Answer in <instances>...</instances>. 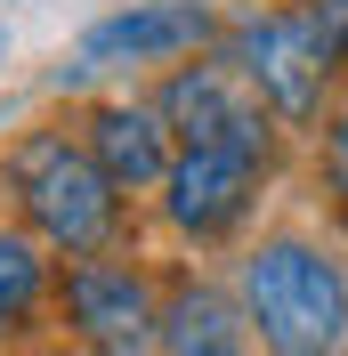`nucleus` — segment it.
Segmentation results:
<instances>
[{
  "label": "nucleus",
  "mask_w": 348,
  "mask_h": 356,
  "mask_svg": "<svg viewBox=\"0 0 348 356\" xmlns=\"http://www.w3.org/2000/svg\"><path fill=\"white\" fill-rule=\"evenodd\" d=\"M211 41V8L203 0H130L81 33V65H154V57H195Z\"/></svg>",
  "instance_id": "7"
},
{
  "label": "nucleus",
  "mask_w": 348,
  "mask_h": 356,
  "mask_svg": "<svg viewBox=\"0 0 348 356\" xmlns=\"http://www.w3.org/2000/svg\"><path fill=\"white\" fill-rule=\"evenodd\" d=\"M8 195L24 211V235H41V243L73 251V259L106 251L113 227H122V186L65 130H24L8 146Z\"/></svg>",
  "instance_id": "2"
},
{
  "label": "nucleus",
  "mask_w": 348,
  "mask_h": 356,
  "mask_svg": "<svg viewBox=\"0 0 348 356\" xmlns=\"http://www.w3.org/2000/svg\"><path fill=\"white\" fill-rule=\"evenodd\" d=\"M0 57H8V33H0Z\"/></svg>",
  "instance_id": "13"
},
{
  "label": "nucleus",
  "mask_w": 348,
  "mask_h": 356,
  "mask_svg": "<svg viewBox=\"0 0 348 356\" xmlns=\"http://www.w3.org/2000/svg\"><path fill=\"white\" fill-rule=\"evenodd\" d=\"M81 146L97 154V170L122 186V195H138V186H162V170H171V130H162V113L154 106H89V130Z\"/></svg>",
  "instance_id": "8"
},
{
  "label": "nucleus",
  "mask_w": 348,
  "mask_h": 356,
  "mask_svg": "<svg viewBox=\"0 0 348 356\" xmlns=\"http://www.w3.org/2000/svg\"><path fill=\"white\" fill-rule=\"evenodd\" d=\"M243 324L267 356H340L348 348V267L308 235H267L243 259Z\"/></svg>",
  "instance_id": "1"
},
{
  "label": "nucleus",
  "mask_w": 348,
  "mask_h": 356,
  "mask_svg": "<svg viewBox=\"0 0 348 356\" xmlns=\"http://www.w3.org/2000/svg\"><path fill=\"white\" fill-rule=\"evenodd\" d=\"M41 291H49V259H41V235H24V227H0V340L33 324Z\"/></svg>",
  "instance_id": "10"
},
{
  "label": "nucleus",
  "mask_w": 348,
  "mask_h": 356,
  "mask_svg": "<svg viewBox=\"0 0 348 356\" xmlns=\"http://www.w3.org/2000/svg\"><path fill=\"white\" fill-rule=\"evenodd\" d=\"M324 178H332V195L348 202V113L324 122Z\"/></svg>",
  "instance_id": "11"
},
{
  "label": "nucleus",
  "mask_w": 348,
  "mask_h": 356,
  "mask_svg": "<svg viewBox=\"0 0 348 356\" xmlns=\"http://www.w3.org/2000/svg\"><path fill=\"white\" fill-rule=\"evenodd\" d=\"M154 348L162 356H243V316L227 291L211 284H187L162 300V316H154Z\"/></svg>",
  "instance_id": "9"
},
{
  "label": "nucleus",
  "mask_w": 348,
  "mask_h": 356,
  "mask_svg": "<svg viewBox=\"0 0 348 356\" xmlns=\"http://www.w3.org/2000/svg\"><path fill=\"white\" fill-rule=\"evenodd\" d=\"M65 316H73V332L97 356H146L162 300H154V284L138 267H122V259H73L65 267Z\"/></svg>",
  "instance_id": "6"
},
{
  "label": "nucleus",
  "mask_w": 348,
  "mask_h": 356,
  "mask_svg": "<svg viewBox=\"0 0 348 356\" xmlns=\"http://www.w3.org/2000/svg\"><path fill=\"white\" fill-rule=\"evenodd\" d=\"M332 41L308 24V8H267V17H243L235 33V73L260 89V106L283 113V122H308L324 106V81H332Z\"/></svg>",
  "instance_id": "3"
},
{
  "label": "nucleus",
  "mask_w": 348,
  "mask_h": 356,
  "mask_svg": "<svg viewBox=\"0 0 348 356\" xmlns=\"http://www.w3.org/2000/svg\"><path fill=\"white\" fill-rule=\"evenodd\" d=\"M154 113H162V130L178 146H227V154H267L276 162L267 106L235 65H178L162 81V97H154Z\"/></svg>",
  "instance_id": "4"
},
{
  "label": "nucleus",
  "mask_w": 348,
  "mask_h": 356,
  "mask_svg": "<svg viewBox=\"0 0 348 356\" xmlns=\"http://www.w3.org/2000/svg\"><path fill=\"white\" fill-rule=\"evenodd\" d=\"M267 186V154H227V146H178L171 170H162V211H171L178 235L219 243L251 219V202Z\"/></svg>",
  "instance_id": "5"
},
{
  "label": "nucleus",
  "mask_w": 348,
  "mask_h": 356,
  "mask_svg": "<svg viewBox=\"0 0 348 356\" xmlns=\"http://www.w3.org/2000/svg\"><path fill=\"white\" fill-rule=\"evenodd\" d=\"M308 24L332 41V57H348V0H308Z\"/></svg>",
  "instance_id": "12"
}]
</instances>
